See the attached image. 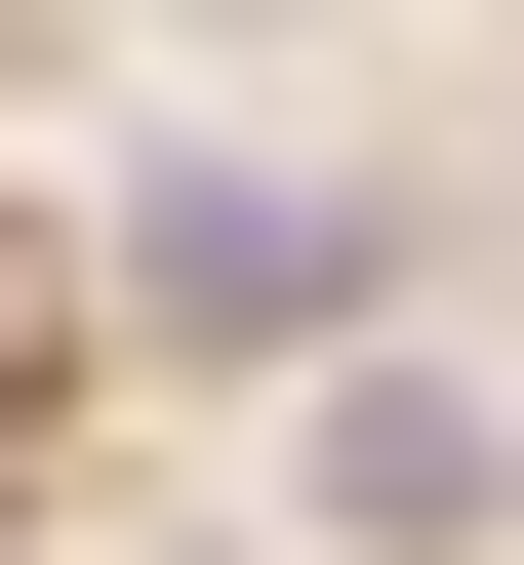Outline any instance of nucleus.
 I'll return each instance as SVG.
<instances>
[{"label": "nucleus", "mask_w": 524, "mask_h": 565, "mask_svg": "<svg viewBox=\"0 0 524 565\" xmlns=\"http://www.w3.org/2000/svg\"><path fill=\"white\" fill-rule=\"evenodd\" d=\"M82 282H121V364H363L404 202H323V162H162V202H82Z\"/></svg>", "instance_id": "f257e3e1"}, {"label": "nucleus", "mask_w": 524, "mask_h": 565, "mask_svg": "<svg viewBox=\"0 0 524 565\" xmlns=\"http://www.w3.org/2000/svg\"><path fill=\"white\" fill-rule=\"evenodd\" d=\"M524 525V404L484 364H323V565H484Z\"/></svg>", "instance_id": "f03ea898"}, {"label": "nucleus", "mask_w": 524, "mask_h": 565, "mask_svg": "<svg viewBox=\"0 0 524 565\" xmlns=\"http://www.w3.org/2000/svg\"><path fill=\"white\" fill-rule=\"evenodd\" d=\"M82 364H121V282H82V202H0V445H41Z\"/></svg>", "instance_id": "7ed1b4c3"}, {"label": "nucleus", "mask_w": 524, "mask_h": 565, "mask_svg": "<svg viewBox=\"0 0 524 565\" xmlns=\"http://www.w3.org/2000/svg\"><path fill=\"white\" fill-rule=\"evenodd\" d=\"M162 41H323V0H162Z\"/></svg>", "instance_id": "20e7f679"}]
</instances>
